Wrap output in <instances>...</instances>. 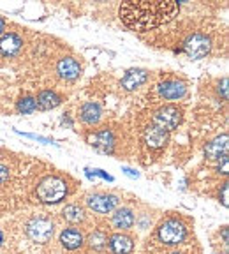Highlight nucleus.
Masks as SVG:
<instances>
[{
	"label": "nucleus",
	"mask_w": 229,
	"mask_h": 254,
	"mask_svg": "<svg viewBox=\"0 0 229 254\" xmlns=\"http://www.w3.org/2000/svg\"><path fill=\"white\" fill-rule=\"evenodd\" d=\"M4 30H5V21H4V18H0V36L4 34Z\"/></svg>",
	"instance_id": "obj_27"
},
{
	"label": "nucleus",
	"mask_w": 229,
	"mask_h": 254,
	"mask_svg": "<svg viewBox=\"0 0 229 254\" xmlns=\"http://www.w3.org/2000/svg\"><path fill=\"white\" fill-rule=\"evenodd\" d=\"M88 244H90L92 249L95 251H103L108 244V237L103 233V231H94V233L88 237Z\"/></svg>",
	"instance_id": "obj_21"
},
{
	"label": "nucleus",
	"mask_w": 229,
	"mask_h": 254,
	"mask_svg": "<svg viewBox=\"0 0 229 254\" xmlns=\"http://www.w3.org/2000/svg\"><path fill=\"white\" fill-rule=\"evenodd\" d=\"M159 92L164 99H170V101H176V99H182L183 95L187 92L185 83L182 81H176V79H170V81H164V83L159 85Z\"/></svg>",
	"instance_id": "obj_9"
},
{
	"label": "nucleus",
	"mask_w": 229,
	"mask_h": 254,
	"mask_svg": "<svg viewBox=\"0 0 229 254\" xmlns=\"http://www.w3.org/2000/svg\"><path fill=\"white\" fill-rule=\"evenodd\" d=\"M2 240H4V237H2V231H0V246H2Z\"/></svg>",
	"instance_id": "obj_30"
},
{
	"label": "nucleus",
	"mask_w": 229,
	"mask_h": 254,
	"mask_svg": "<svg viewBox=\"0 0 229 254\" xmlns=\"http://www.w3.org/2000/svg\"><path fill=\"white\" fill-rule=\"evenodd\" d=\"M28 238L37 244H46L52 240L53 233H55V226H53L52 219L48 217H34L27 222L25 226Z\"/></svg>",
	"instance_id": "obj_4"
},
{
	"label": "nucleus",
	"mask_w": 229,
	"mask_h": 254,
	"mask_svg": "<svg viewBox=\"0 0 229 254\" xmlns=\"http://www.w3.org/2000/svg\"><path fill=\"white\" fill-rule=\"evenodd\" d=\"M9 179V168L4 166V164H0V184H5Z\"/></svg>",
	"instance_id": "obj_23"
},
{
	"label": "nucleus",
	"mask_w": 229,
	"mask_h": 254,
	"mask_svg": "<svg viewBox=\"0 0 229 254\" xmlns=\"http://www.w3.org/2000/svg\"><path fill=\"white\" fill-rule=\"evenodd\" d=\"M36 110H37V103H36L34 97H21V99L18 101V111L23 113V115H27V113H34Z\"/></svg>",
	"instance_id": "obj_22"
},
{
	"label": "nucleus",
	"mask_w": 229,
	"mask_h": 254,
	"mask_svg": "<svg viewBox=\"0 0 229 254\" xmlns=\"http://www.w3.org/2000/svg\"><path fill=\"white\" fill-rule=\"evenodd\" d=\"M110 249L113 254H130L134 251V242L127 235L114 233L110 238Z\"/></svg>",
	"instance_id": "obj_12"
},
{
	"label": "nucleus",
	"mask_w": 229,
	"mask_h": 254,
	"mask_svg": "<svg viewBox=\"0 0 229 254\" xmlns=\"http://www.w3.org/2000/svg\"><path fill=\"white\" fill-rule=\"evenodd\" d=\"M171 254H182V253H171Z\"/></svg>",
	"instance_id": "obj_31"
},
{
	"label": "nucleus",
	"mask_w": 229,
	"mask_h": 254,
	"mask_svg": "<svg viewBox=\"0 0 229 254\" xmlns=\"http://www.w3.org/2000/svg\"><path fill=\"white\" fill-rule=\"evenodd\" d=\"M228 184H224V187H222V205L228 206Z\"/></svg>",
	"instance_id": "obj_26"
},
{
	"label": "nucleus",
	"mask_w": 229,
	"mask_h": 254,
	"mask_svg": "<svg viewBox=\"0 0 229 254\" xmlns=\"http://www.w3.org/2000/svg\"><path fill=\"white\" fill-rule=\"evenodd\" d=\"M219 92H222V97L228 99V78H224L221 83H219Z\"/></svg>",
	"instance_id": "obj_24"
},
{
	"label": "nucleus",
	"mask_w": 229,
	"mask_h": 254,
	"mask_svg": "<svg viewBox=\"0 0 229 254\" xmlns=\"http://www.w3.org/2000/svg\"><path fill=\"white\" fill-rule=\"evenodd\" d=\"M60 244L67 251H74L83 246V233L76 228H65L60 233Z\"/></svg>",
	"instance_id": "obj_15"
},
{
	"label": "nucleus",
	"mask_w": 229,
	"mask_h": 254,
	"mask_svg": "<svg viewBox=\"0 0 229 254\" xmlns=\"http://www.w3.org/2000/svg\"><path fill=\"white\" fill-rule=\"evenodd\" d=\"M168 139H170L168 131L161 129L155 124H152V126H148L145 129V143L150 148H162L168 143Z\"/></svg>",
	"instance_id": "obj_8"
},
{
	"label": "nucleus",
	"mask_w": 229,
	"mask_h": 254,
	"mask_svg": "<svg viewBox=\"0 0 229 254\" xmlns=\"http://www.w3.org/2000/svg\"><path fill=\"white\" fill-rule=\"evenodd\" d=\"M222 237H224V242H228V230L222 231Z\"/></svg>",
	"instance_id": "obj_29"
},
{
	"label": "nucleus",
	"mask_w": 229,
	"mask_h": 254,
	"mask_svg": "<svg viewBox=\"0 0 229 254\" xmlns=\"http://www.w3.org/2000/svg\"><path fill=\"white\" fill-rule=\"evenodd\" d=\"M228 134H222V136H217L215 139L206 145L205 148V154L208 159H221V157H228Z\"/></svg>",
	"instance_id": "obj_11"
},
{
	"label": "nucleus",
	"mask_w": 229,
	"mask_h": 254,
	"mask_svg": "<svg viewBox=\"0 0 229 254\" xmlns=\"http://www.w3.org/2000/svg\"><path fill=\"white\" fill-rule=\"evenodd\" d=\"M67 196V184L60 177H46L37 186V198L43 203H58Z\"/></svg>",
	"instance_id": "obj_2"
},
{
	"label": "nucleus",
	"mask_w": 229,
	"mask_h": 254,
	"mask_svg": "<svg viewBox=\"0 0 229 254\" xmlns=\"http://www.w3.org/2000/svg\"><path fill=\"white\" fill-rule=\"evenodd\" d=\"M81 120H83L85 124H90V126H94V124H97L101 120V106L95 103H87L81 106Z\"/></svg>",
	"instance_id": "obj_19"
},
{
	"label": "nucleus",
	"mask_w": 229,
	"mask_h": 254,
	"mask_svg": "<svg viewBox=\"0 0 229 254\" xmlns=\"http://www.w3.org/2000/svg\"><path fill=\"white\" fill-rule=\"evenodd\" d=\"M183 50H185V53L190 59H194V60L203 59V57L208 55L210 50H212V41L206 36H203V34H192V36L185 41V44H183Z\"/></svg>",
	"instance_id": "obj_6"
},
{
	"label": "nucleus",
	"mask_w": 229,
	"mask_h": 254,
	"mask_svg": "<svg viewBox=\"0 0 229 254\" xmlns=\"http://www.w3.org/2000/svg\"><path fill=\"white\" fill-rule=\"evenodd\" d=\"M87 205L97 214H110L118 205V198L113 194H92L87 198Z\"/></svg>",
	"instance_id": "obj_7"
},
{
	"label": "nucleus",
	"mask_w": 229,
	"mask_h": 254,
	"mask_svg": "<svg viewBox=\"0 0 229 254\" xmlns=\"http://www.w3.org/2000/svg\"><path fill=\"white\" fill-rule=\"evenodd\" d=\"M90 143L99 152H104V154H111V152H113V145H114L113 132L108 131V129H103V131L95 132V134L92 136Z\"/></svg>",
	"instance_id": "obj_14"
},
{
	"label": "nucleus",
	"mask_w": 229,
	"mask_h": 254,
	"mask_svg": "<svg viewBox=\"0 0 229 254\" xmlns=\"http://www.w3.org/2000/svg\"><path fill=\"white\" fill-rule=\"evenodd\" d=\"M36 103H37V108H41V110H53V108H57L62 103V99H60V95L55 94V92L44 90L37 95Z\"/></svg>",
	"instance_id": "obj_18"
},
{
	"label": "nucleus",
	"mask_w": 229,
	"mask_h": 254,
	"mask_svg": "<svg viewBox=\"0 0 229 254\" xmlns=\"http://www.w3.org/2000/svg\"><path fill=\"white\" fill-rule=\"evenodd\" d=\"M57 71H58V74L62 76V78L76 79L79 76V72H81V67H79V64L76 62L74 59L67 57V59L60 60L58 65H57Z\"/></svg>",
	"instance_id": "obj_16"
},
{
	"label": "nucleus",
	"mask_w": 229,
	"mask_h": 254,
	"mask_svg": "<svg viewBox=\"0 0 229 254\" xmlns=\"http://www.w3.org/2000/svg\"><path fill=\"white\" fill-rule=\"evenodd\" d=\"M228 170H229L228 157H222V166H219V171H221L222 175H228Z\"/></svg>",
	"instance_id": "obj_25"
},
{
	"label": "nucleus",
	"mask_w": 229,
	"mask_h": 254,
	"mask_svg": "<svg viewBox=\"0 0 229 254\" xmlns=\"http://www.w3.org/2000/svg\"><path fill=\"white\" fill-rule=\"evenodd\" d=\"M113 224L118 230H129L134 224V214L130 208H118L113 215Z\"/></svg>",
	"instance_id": "obj_17"
},
{
	"label": "nucleus",
	"mask_w": 229,
	"mask_h": 254,
	"mask_svg": "<svg viewBox=\"0 0 229 254\" xmlns=\"http://www.w3.org/2000/svg\"><path fill=\"white\" fill-rule=\"evenodd\" d=\"M159 240L166 246H176V244H182L187 237V228L182 221L178 219H166L159 226Z\"/></svg>",
	"instance_id": "obj_3"
},
{
	"label": "nucleus",
	"mask_w": 229,
	"mask_h": 254,
	"mask_svg": "<svg viewBox=\"0 0 229 254\" xmlns=\"http://www.w3.org/2000/svg\"><path fill=\"white\" fill-rule=\"evenodd\" d=\"M176 2H125L120 5V20L130 30L146 32L166 25L178 14Z\"/></svg>",
	"instance_id": "obj_1"
},
{
	"label": "nucleus",
	"mask_w": 229,
	"mask_h": 254,
	"mask_svg": "<svg viewBox=\"0 0 229 254\" xmlns=\"http://www.w3.org/2000/svg\"><path fill=\"white\" fill-rule=\"evenodd\" d=\"M180 122H182V111L178 110L176 106H164L155 111L154 115L155 126H159L161 129H164L168 132L176 129L180 126Z\"/></svg>",
	"instance_id": "obj_5"
},
{
	"label": "nucleus",
	"mask_w": 229,
	"mask_h": 254,
	"mask_svg": "<svg viewBox=\"0 0 229 254\" xmlns=\"http://www.w3.org/2000/svg\"><path fill=\"white\" fill-rule=\"evenodd\" d=\"M146 78H148V72H146L145 69H129V71L125 72V76L122 78V87L129 92L136 90V88L145 83Z\"/></svg>",
	"instance_id": "obj_13"
},
{
	"label": "nucleus",
	"mask_w": 229,
	"mask_h": 254,
	"mask_svg": "<svg viewBox=\"0 0 229 254\" xmlns=\"http://www.w3.org/2000/svg\"><path fill=\"white\" fill-rule=\"evenodd\" d=\"M23 46V39L18 34H5L0 37V55L4 57H12L20 52Z\"/></svg>",
	"instance_id": "obj_10"
},
{
	"label": "nucleus",
	"mask_w": 229,
	"mask_h": 254,
	"mask_svg": "<svg viewBox=\"0 0 229 254\" xmlns=\"http://www.w3.org/2000/svg\"><path fill=\"white\" fill-rule=\"evenodd\" d=\"M123 171H125L127 175H130V177H138V173H136V171H132L130 168H123Z\"/></svg>",
	"instance_id": "obj_28"
},
{
	"label": "nucleus",
	"mask_w": 229,
	"mask_h": 254,
	"mask_svg": "<svg viewBox=\"0 0 229 254\" xmlns=\"http://www.w3.org/2000/svg\"><path fill=\"white\" fill-rule=\"evenodd\" d=\"M62 215H63V219H65V221H69V222H81V221H85L83 208H81V206H78V205H67L62 210Z\"/></svg>",
	"instance_id": "obj_20"
}]
</instances>
